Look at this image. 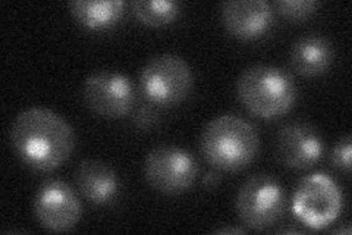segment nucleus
I'll return each instance as SVG.
<instances>
[{
	"label": "nucleus",
	"mask_w": 352,
	"mask_h": 235,
	"mask_svg": "<svg viewBox=\"0 0 352 235\" xmlns=\"http://www.w3.org/2000/svg\"><path fill=\"white\" fill-rule=\"evenodd\" d=\"M10 143L21 162L40 172L58 170L75 149L71 124L47 108L21 110L10 127Z\"/></svg>",
	"instance_id": "nucleus-1"
},
{
	"label": "nucleus",
	"mask_w": 352,
	"mask_h": 235,
	"mask_svg": "<svg viewBox=\"0 0 352 235\" xmlns=\"http://www.w3.org/2000/svg\"><path fill=\"white\" fill-rule=\"evenodd\" d=\"M204 159L214 170L238 172L248 167L260 149L256 127L244 118L226 114L212 119L200 139Z\"/></svg>",
	"instance_id": "nucleus-2"
},
{
	"label": "nucleus",
	"mask_w": 352,
	"mask_h": 235,
	"mask_svg": "<svg viewBox=\"0 0 352 235\" xmlns=\"http://www.w3.org/2000/svg\"><path fill=\"white\" fill-rule=\"evenodd\" d=\"M236 94L244 108L263 119L282 116L295 105L298 88L291 74L267 63L248 66L236 81Z\"/></svg>",
	"instance_id": "nucleus-3"
},
{
	"label": "nucleus",
	"mask_w": 352,
	"mask_h": 235,
	"mask_svg": "<svg viewBox=\"0 0 352 235\" xmlns=\"http://www.w3.org/2000/svg\"><path fill=\"white\" fill-rule=\"evenodd\" d=\"M344 207L342 190L323 172L304 176L292 198V214L307 228L320 231L340 216Z\"/></svg>",
	"instance_id": "nucleus-4"
},
{
	"label": "nucleus",
	"mask_w": 352,
	"mask_h": 235,
	"mask_svg": "<svg viewBox=\"0 0 352 235\" xmlns=\"http://www.w3.org/2000/svg\"><path fill=\"white\" fill-rule=\"evenodd\" d=\"M140 85L148 102L172 106L190 96L194 75L190 63L181 56L162 53L153 56L141 70Z\"/></svg>",
	"instance_id": "nucleus-5"
},
{
	"label": "nucleus",
	"mask_w": 352,
	"mask_h": 235,
	"mask_svg": "<svg viewBox=\"0 0 352 235\" xmlns=\"http://www.w3.org/2000/svg\"><path fill=\"white\" fill-rule=\"evenodd\" d=\"M285 203V192L276 178L269 174H257L241 185L235 206L239 219L247 228L264 231L283 216Z\"/></svg>",
	"instance_id": "nucleus-6"
},
{
	"label": "nucleus",
	"mask_w": 352,
	"mask_h": 235,
	"mask_svg": "<svg viewBox=\"0 0 352 235\" xmlns=\"http://www.w3.org/2000/svg\"><path fill=\"white\" fill-rule=\"evenodd\" d=\"M144 175L156 192L176 196L194 185L198 176V163L191 152L178 145H159L146 158Z\"/></svg>",
	"instance_id": "nucleus-7"
},
{
	"label": "nucleus",
	"mask_w": 352,
	"mask_h": 235,
	"mask_svg": "<svg viewBox=\"0 0 352 235\" xmlns=\"http://www.w3.org/2000/svg\"><path fill=\"white\" fill-rule=\"evenodd\" d=\"M34 215L44 229L68 232L78 225L82 216V206L80 197L68 183L52 178L37 190Z\"/></svg>",
	"instance_id": "nucleus-8"
},
{
	"label": "nucleus",
	"mask_w": 352,
	"mask_h": 235,
	"mask_svg": "<svg viewBox=\"0 0 352 235\" xmlns=\"http://www.w3.org/2000/svg\"><path fill=\"white\" fill-rule=\"evenodd\" d=\"M87 106L107 119L128 115L135 102V87L129 78L116 71H98L87 76L82 85Z\"/></svg>",
	"instance_id": "nucleus-9"
},
{
	"label": "nucleus",
	"mask_w": 352,
	"mask_h": 235,
	"mask_svg": "<svg viewBox=\"0 0 352 235\" xmlns=\"http://www.w3.org/2000/svg\"><path fill=\"white\" fill-rule=\"evenodd\" d=\"M276 152L285 166L308 170L323 158L324 143L314 127L304 122H291L278 131Z\"/></svg>",
	"instance_id": "nucleus-10"
},
{
	"label": "nucleus",
	"mask_w": 352,
	"mask_h": 235,
	"mask_svg": "<svg viewBox=\"0 0 352 235\" xmlns=\"http://www.w3.org/2000/svg\"><path fill=\"white\" fill-rule=\"evenodd\" d=\"M220 17L230 34L244 41L266 34L273 24V9L264 0H229L222 5Z\"/></svg>",
	"instance_id": "nucleus-11"
},
{
	"label": "nucleus",
	"mask_w": 352,
	"mask_h": 235,
	"mask_svg": "<svg viewBox=\"0 0 352 235\" xmlns=\"http://www.w3.org/2000/svg\"><path fill=\"white\" fill-rule=\"evenodd\" d=\"M75 183L84 198L98 206L112 203L120 190L118 172L109 163L97 159H85L78 165Z\"/></svg>",
	"instance_id": "nucleus-12"
},
{
	"label": "nucleus",
	"mask_w": 352,
	"mask_h": 235,
	"mask_svg": "<svg viewBox=\"0 0 352 235\" xmlns=\"http://www.w3.org/2000/svg\"><path fill=\"white\" fill-rule=\"evenodd\" d=\"M289 58L296 74L317 76L330 68L335 53L329 39L318 34H308L292 44Z\"/></svg>",
	"instance_id": "nucleus-13"
},
{
	"label": "nucleus",
	"mask_w": 352,
	"mask_h": 235,
	"mask_svg": "<svg viewBox=\"0 0 352 235\" xmlns=\"http://www.w3.org/2000/svg\"><path fill=\"white\" fill-rule=\"evenodd\" d=\"M72 17L90 31H104L115 27L122 18V0H75L69 3Z\"/></svg>",
	"instance_id": "nucleus-14"
},
{
	"label": "nucleus",
	"mask_w": 352,
	"mask_h": 235,
	"mask_svg": "<svg viewBox=\"0 0 352 235\" xmlns=\"http://www.w3.org/2000/svg\"><path fill=\"white\" fill-rule=\"evenodd\" d=\"M134 15L148 27H163L181 14V3L170 0H135L131 3Z\"/></svg>",
	"instance_id": "nucleus-15"
},
{
	"label": "nucleus",
	"mask_w": 352,
	"mask_h": 235,
	"mask_svg": "<svg viewBox=\"0 0 352 235\" xmlns=\"http://www.w3.org/2000/svg\"><path fill=\"white\" fill-rule=\"evenodd\" d=\"M273 6L285 18L300 21L311 17L320 6V2L317 0H278Z\"/></svg>",
	"instance_id": "nucleus-16"
},
{
	"label": "nucleus",
	"mask_w": 352,
	"mask_h": 235,
	"mask_svg": "<svg viewBox=\"0 0 352 235\" xmlns=\"http://www.w3.org/2000/svg\"><path fill=\"white\" fill-rule=\"evenodd\" d=\"M351 150H352V144H351V136L346 134V136L340 137L335 147L332 150V163L340 171L349 172L351 171Z\"/></svg>",
	"instance_id": "nucleus-17"
},
{
	"label": "nucleus",
	"mask_w": 352,
	"mask_h": 235,
	"mask_svg": "<svg viewBox=\"0 0 352 235\" xmlns=\"http://www.w3.org/2000/svg\"><path fill=\"white\" fill-rule=\"evenodd\" d=\"M219 181H220V176L216 172H207L206 176L203 178L204 185L208 188H214L219 184Z\"/></svg>",
	"instance_id": "nucleus-18"
},
{
	"label": "nucleus",
	"mask_w": 352,
	"mask_h": 235,
	"mask_svg": "<svg viewBox=\"0 0 352 235\" xmlns=\"http://www.w3.org/2000/svg\"><path fill=\"white\" fill-rule=\"evenodd\" d=\"M216 234H244V229L239 228H220L217 231H214Z\"/></svg>",
	"instance_id": "nucleus-19"
}]
</instances>
